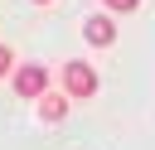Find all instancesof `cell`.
<instances>
[{
  "instance_id": "cell-5",
  "label": "cell",
  "mask_w": 155,
  "mask_h": 150,
  "mask_svg": "<svg viewBox=\"0 0 155 150\" xmlns=\"http://www.w3.org/2000/svg\"><path fill=\"white\" fill-rule=\"evenodd\" d=\"M102 10L107 15H131V10H140V0H102Z\"/></svg>"
},
{
  "instance_id": "cell-2",
  "label": "cell",
  "mask_w": 155,
  "mask_h": 150,
  "mask_svg": "<svg viewBox=\"0 0 155 150\" xmlns=\"http://www.w3.org/2000/svg\"><path fill=\"white\" fill-rule=\"evenodd\" d=\"M82 39H87L92 48H111V44H116V19H111L107 10L87 15V19H82Z\"/></svg>"
},
{
  "instance_id": "cell-4",
  "label": "cell",
  "mask_w": 155,
  "mask_h": 150,
  "mask_svg": "<svg viewBox=\"0 0 155 150\" xmlns=\"http://www.w3.org/2000/svg\"><path fill=\"white\" fill-rule=\"evenodd\" d=\"M39 116H44L48 126H53V121H63V116H68V97H58V92H44V97H39Z\"/></svg>"
},
{
  "instance_id": "cell-3",
  "label": "cell",
  "mask_w": 155,
  "mask_h": 150,
  "mask_svg": "<svg viewBox=\"0 0 155 150\" xmlns=\"http://www.w3.org/2000/svg\"><path fill=\"white\" fill-rule=\"evenodd\" d=\"M15 92H19L24 102H39V97L48 92V73H44L39 63H24V68H15Z\"/></svg>"
},
{
  "instance_id": "cell-1",
  "label": "cell",
  "mask_w": 155,
  "mask_h": 150,
  "mask_svg": "<svg viewBox=\"0 0 155 150\" xmlns=\"http://www.w3.org/2000/svg\"><path fill=\"white\" fill-rule=\"evenodd\" d=\"M63 92L68 97H97V68L82 63V58L63 63Z\"/></svg>"
},
{
  "instance_id": "cell-7",
  "label": "cell",
  "mask_w": 155,
  "mask_h": 150,
  "mask_svg": "<svg viewBox=\"0 0 155 150\" xmlns=\"http://www.w3.org/2000/svg\"><path fill=\"white\" fill-rule=\"evenodd\" d=\"M34 5H53V0H34Z\"/></svg>"
},
{
  "instance_id": "cell-6",
  "label": "cell",
  "mask_w": 155,
  "mask_h": 150,
  "mask_svg": "<svg viewBox=\"0 0 155 150\" xmlns=\"http://www.w3.org/2000/svg\"><path fill=\"white\" fill-rule=\"evenodd\" d=\"M10 68H15V53H10V44H0V77H5Z\"/></svg>"
}]
</instances>
